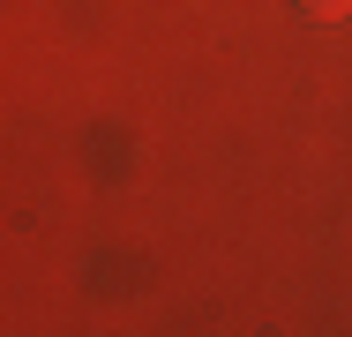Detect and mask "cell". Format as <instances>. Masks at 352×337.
Listing matches in <instances>:
<instances>
[{
  "label": "cell",
  "mask_w": 352,
  "mask_h": 337,
  "mask_svg": "<svg viewBox=\"0 0 352 337\" xmlns=\"http://www.w3.org/2000/svg\"><path fill=\"white\" fill-rule=\"evenodd\" d=\"M352 0H300V15H315V23H330V15H345Z\"/></svg>",
  "instance_id": "obj_1"
}]
</instances>
